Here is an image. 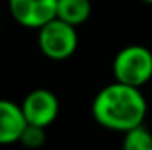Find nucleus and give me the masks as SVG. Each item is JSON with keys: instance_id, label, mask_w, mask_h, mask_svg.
I'll return each mask as SVG.
<instances>
[{"instance_id": "nucleus-1", "label": "nucleus", "mask_w": 152, "mask_h": 150, "mask_svg": "<svg viewBox=\"0 0 152 150\" xmlns=\"http://www.w3.org/2000/svg\"><path fill=\"white\" fill-rule=\"evenodd\" d=\"M147 115V101L140 88L113 81L103 87L92 101L94 120L115 133H126L142 125Z\"/></svg>"}, {"instance_id": "nucleus-2", "label": "nucleus", "mask_w": 152, "mask_h": 150, "mask_svg": "<svg viewBox=\"0 0 152 150\" xmlns=\"http://www.w3.org/2000/svg\"><path fill=\"white\" fill-rule=\"evenodd\" d=\"M112 71L115 81L140 88L152 79V51L142 44H129L115 55Z\"/></svg>"}, {"instance_id": "nucleus-3", "label": "nucleus", "mask_w": 152, "mask_h": 150, "mask_svg": "<svg viewBox=\"0 0 152 150\" xmlns=\"http://www.w3.org/2000/svg\"><path fill=\"white\" fill-rule=\"evenodd\" d=\"M37 42L44 57L51 60H66L78 48V32L76 27L53 18L39 28Z\"/></svg>"}, {"instance_id": "nucleus-4", "label": "nucleus", "mask_w": 152, "mask_h": 150, "mask_svg": "<svg viewBox=\"0 0 152 150\" xmlns=\"http://www.w3.org/2000/svg\"><path fill=\"white\" fill-rule=\"evenodd\" d=\"M21 111L28 125L48 127L58 117V97L48 88H36L25 95L21 101Z\"/></svg>"}, {"instance_id": "nucleus-5", "label": "nucleus", "mask_w": 152, "mask_h": 150, "mask_svg": "<svg viewBox=\"0 0 152 150\" xmlns=\"http://www.w3.org/2000/svg\"><path fill=\"white\" fill-rule=\"evenodd\" d=\"M9 11L20 25L39 30L57 18V0H9Z\"/></svg>"}, {"instance_id": "nucleus-6", "label": "nucleus", "mask_w": 152, "mask_h": 150, "mask_svg": "<svg viewBox=\"0 0 152 150\" xmlns=\"http://www.w3.org/2000/svg\"><path fill=\"white\" fill-rule=\"evenodd\" d=\"M25 127L27 120L21 106L9 99H0V145L18 143Z\"/></svg>"}, {"instance_id": "nucleus-7", "label": "nucleus", "mask_w": 152, "mask_h": 150, "mask_svg": "<svg viewBox=\"0 0 152 150\" xmlns=\"http://www.w3.org/2000/svg\"><path fill=\"white\" fill-rule=\"evenodd\" d=\"M92 14L90 0H57V18L78 27L83 25Z\"/></svg>"}, {"instance_id": "nucleus-8", "label": "nucleus", "mask_w": 152, "mask_h": 150, "mask_svg": "<svg viewBox=\"0 0 152 150\" xmlns=\"http://www.w3.org/2000/svg\"><path fill=\"white\" fill-rule=\"evenodd\" d=\"M122 150H152V133L143 124L126 131Z\"/></svg>"}, {"instance_id": "nucleus-9", "label": "nucleus", "mask_w": 152, "mask_h": 150, "mask_svg": "<svg viewBox=\"0 0 152 150\" xmlns=\"http://www.w3.org/2000/svg\"><path fill=\"white\" fill-rule=\"evenodd\" d=\"M46 141V133H44V127H37V125H28L23 129L21 133V138H20V143L27 149H39L42 147Z\"/></svg>"}, {"instance_id": "nucleus-10", "label": "nucleus", "mask_w": 152, "mask_h": 150, "mask_svg": "<svg viewBox=\"0 0 152 150\" xmlns=\"http://www.w3.org/2000/svg\"><path fill=\"white\" fill-rule=\"evenodd\" d=\"M142 2H145V4H149V5H152V0H142Z\"/></svg>"}]
</instances>
